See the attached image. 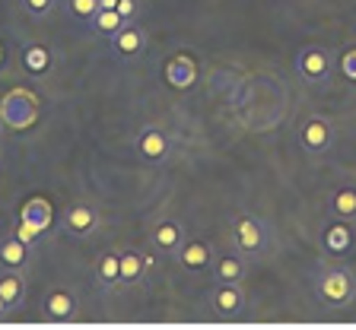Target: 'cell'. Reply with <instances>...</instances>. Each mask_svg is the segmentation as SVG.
Masks as SVG:
<instances>
[{
    "instance_id": "ffe728a7",
    "label": "cell",
    "mask_w": 356,
    "mask_h": 330,
    "mask_svg": "<svg viewBox=\"0 0 356 330\" xmlns=\"http://www.w3.org/2000/svg\"><path fill=\"white\" fill-rule=\"evenodd\" d=\"M331 210L341 216V220H356V188L353 184H343V188L334 191Z\"/></svg>"
},
{
    "instance_id": "5b68a950",
    "label": "cell",
    "mask_w": 356,
    "mask_h": 330,
    "mask_svg": "<svg viewBox=\"0 0 356 330\" xmlns=\"http://www.w3.org/2000/svg\"><path fill=\"white\" fill-rule=\"evenodd\" d=\"M299 143H302L305 153H325L334 143V127L325 117H309L302 127H299Z\"/></svg>"
},
{
    "instance_id": "7402d4cb",
    "label": "cell",
    "mask_w": 356,
    "mask_h": 330,
    "mask_svg": "<svg viewBox=\"0 0 356 330\" xmlns=\"http://www.w3.org/2000/svg\"><path fill=\"white\" fill-rule=\"evenodd\" d=\"M67 10H70L76 19L92 22V19H96V13H99L102 7H99V0H67Z\"/></svg>"
},
{
    "instance_id": "d6986e66",
    "label": "cell",
    "mask_w": 356,
    "mask_h": 330,
    "mask_svg": "<svg viewBox=\"0 0 356 330\" xmlns=\"http://www.w3.org/2000/svg\"><path fill=\"white\" fill-rule=\"evenodd\" d=\"M178 261L188 267V270H200V267L210 264V245L207 242H185L178 251Z\"/></svg>"
},
{
    "instance_id": "5bb4252c",
    "label": "cell",
    "mask_w": 356,
    "mask_h": 330,
    "mask_svg": "<svg viewBox=\"0 0 356 330\" xmlns=\"http://www.w3.org/2000/svg\"><path fill=\"white\" fill-rule=\"evenodd\" d=\"M76 311V299L67 289H54V292H48V299H44V315L51 317V321H64V317H70Z\"/></svg>"
},
{
    "instance_id": "cb8c5ba5",
    "label": "cell",
    "mask_w": 356,
    "mask_h": 330,
    "mask_svg": "<svg viewBox=\"0 0 356 330\" xmlns=\"http://www.w3.org/2000/svg\"><path fill=\"white\" fill-rule=\"evenodd\" d=\"M121 13V19L124 22H134V16H137V10H140V3L137 0H118V7H115Z\"/></svg>"
},
{
    "instance_id": "8992f818",
    "label": "cell",
    "mask_w": 356,
    "mask_h": 330,
    "mask_svg": "<svg viewBox=\"0 0 356 330\" xmlns=\"http://www.w3.org/2000/svg\"><path fill=\"white\" fill-rule=\"evenodd\" d=\"M210 308L220 317H238L245 311V295L238 289V283H220L210 292Z\"/></svg>"
},
{
    "instance_id": "7c38bea8",
    "label": "cell",
    "mask_w": 356,
    "mask_h": 330,
    "mask_svg": "<svg viewBox=\"0 0 356 330\" xmlns=\"http://www.w3.org/2000/svg\"><path fill=\"white\" fill-rule=\"evenodd\" d=\"M153 245L159 251H165V254L181 251V245H185V226L175 222V220H163L159 226L153 229Z\"/></svg>"
},
{
    "instance_id": "4316f807",
    "label": "cell",
    "mask_w": 356,
    "mask_h": 330,
    "mask_svg": "<svg viewBox=\"0 0 356 330\" xmlns=\"http://www.w3.org/2000/svg\"><path fill=\"white\" fill-rule=\"evenodd\" d=\"M7 311H10V305H7V302H3V299H0V317L7 315Z\"/></svg>"
},
{
    "instance_id": "44dd1931",
    "label": "cell",
    "mask_w": 356,
    "mask_h": 330,
    "mask_svg": "<svg viewBox=\"0 0 356 330\" xmlns=\"http://www.w3.org/2000/svg\"><path fill=\"white\" fill-rule=\"evenodd\" d=\"M96 32H102V35H115V32L124 26V19H121V13L118 10H99L96 13V19L89 22Z\"/></svg>"
},
{
    "instance_id": "9a60e30c",
    "label": "cell",
    "mask_w": 356,
    "mask_h": 330,
    "mask_svg": "<svg viewBox=\"0 0 356 330\" xmlns=\"http://www.w3.org/2000/svg\"><path fill=\"white\" fill-rule=\"evenodd\" d=\"M245 277V261L238 254H222L213 267V279L216 283H242Z\"/></svg>"
},
{
    "instance_id": "277c9868",
    "label": "cell",
    "mask_w": 356,
    "mask_h": 330,
    "mask_svg": "<svg viewBox=\"0 0 356 330\" xmlns=\"http://www.w3.org/2000/svg\"><path fill=\"white\" fill-rule=\"evenodd\" d=\"M232 242L242 254H261L267 248V226L258 216H238L232 226Z\"/></svg>"
},
{
    "instance_id": "ba28073f",
    "label": "cell",
    "mask_w": 356,
    "mask_h": 330,
    "mask_svg": "<svg viewBox=\"0 0 356 330\" xmlns=\"http://www.w3.org/2000/svg\"><path fill=\"white\" fill-rule=\"evenodd\" d=\"M64 229L76 238H89L99 229V210L92 204H74L64 213Z\"/></svg>"
},
{
    "instance_id": "2e32d148",
    "label": "cell",
    "mask_w": 356,
    "mask_h": 330,
    "mask_svg": "<svg viewBox=\"0 0 356 330\" xmlns=\"http://www.w3.org/2000/svg\"><path fill=\"white\" fill-rule=\"evenodd\" d=\"M96 277L105 289L121 286V267H118V251H105L96 261Z\"/></svg>"
},
{
    "instance_id": "3957f363",
    "label": "cell",
    "mask_w": 356,
    "mask_h": 330,
    "mask_svg": "<svg viewBox=\"0 0 356 330\" xmlns=\"http://www.w3.org/2000/svg\"><path fill=\"white\" fill-rule=\"evenodd\" d=\"M296 70H299V76H302L305 83H325L327 76H331V70H334V58H331L327 48H321V44H309V48L299 51Z\"/></svg>"
},
{
    "instance_id": "9c48e42d",
    "label": "cell",
    "mask_w": 356,
    "mask_h": 330,
    "mask_svg": "<svg viewBox=\"0 0 356 330\" xmlns=\"http://www.w3.org/2000/svg\"><path fill=\"white\" fill-rule=\"evenodd\" d=\"M137 153L147 162H165V156H169V137H165L163 127H143L140 137H137Z\"/></svg>"
},
{
    "instance_id": "d4e9b609",
    "label": "cell",
    "mask_w": 356,
    "mask_h": 330,
    "mask_svg": "<svg viewBox=\"0 0 356 330\" xmlns=\"http://www.w3.org/2000/svg\"><path fill=\"white\" fill-rule=\"evenodd\" d=\"M44 60H48L44 58V48H29V51H26V64H29L32 70H42Z\"/></svg>"
},
{
    "instance_id": "484cf974",
    "label": "cell",
    "mask_w": 356,
    "mask_h": 330,
    "mask_svg": "<svg viewBox=\"0 0 356 330\" xmlns=\"http://www.w3.org/2000/svg\"><path fill=\"white\" fill-rule=\"evenodd\" d=\"M99 7H102V10H115V7H118V0H99Z\"/></svg>"
},
{
    "instance_id": "30bf717a",
    "label": "cell",
    "mask_w": 356,
    "mask_h": 330,
    "mask_svg": "<svg viewBox=\"0 0 356 330\" xmlns=\"http://www.w3.org/2000/svg\"><path fill=\"white\" fill-rule=\"evenodd\" d=\"M111 48H115L121 58H137V54H143V48H147V32H143L140 26H134V22H124V26L111 35Z\"/></svg>"
},
{
    "instance_id": "7a4b0ae2",
    "label": "cell",
    "mask_w": 356,
    "mask_h": 330,
    "mask_svg": "<svg viewBox=\"0 0 356 330\" xmlns=\"http://www.w3.org/2000/svg\"><path fill=\"white\" fill-rule=\"evenodd\" d=\"M35 115H38L35 96L22 92V89H13V92L3 99V105H0V121H3L7 127H13V131L29 127L32 121H35Z\"/></svg>"
},
{
    "instance_id": "ac0fdd59",
    "label": "cell",
    "mask_w": 356,
    "mask_h": 330,
    "mask_svg": "<svg viewBox=\"0 0 356 330\" xmlns=\"http://www.w3.org/2000/svg\"><path fill=\"white\" fill-rule=\"evenodd\" d=\"M321 245H325V251H331V254H343V251L353 245V232H350L343 222H331V226L325 229V235H321Z\"/></svg>"
},
{
    "instance_id": "e0dca14e",
    "label": "cell",
    "mask_w": 356,
    "mask_h": 330,
    "mask_svg": "<svg viewBox=\"0 0 356 330\" xmlns=\"http://www.w3.org/2000/svg\"><path fill=\"white\" fill-rule=\"evenodd\" d=\"M22 295H26V279L19 277V270H3L0 273V299L7 302L10 308L19 305Z\"/></svg>"
},
{
    "instance_id": "8fae6325",
    "label": "cell",
    "mask_w": 356,
    "mask_h": 330,
    "mask_svg": "<svg viewBox=\"0 0 356 330\" xmlns=\"http://www.w3.org/2000/svg\"><path fill=\"white\" fill-rule=\"evenodd\" d=\"M118 267H121V286H137L143 279V273L153 267V257L140 254V251H121Z\"/></svg>"
},
{
    "instance_id": "6da1fadb",
    "label": "cell",
    "mask_w": 356,
    "mask_h": 330,
    "mask_svg": "<svg viewBox=\"0 0 356 330\" xmlns=\"http://www.w3.org/2000/svg\"><path fill=\"white\" fill-rule=\"evenodd\" d=\"M315 283V292L321 302H327L331 308H347L350 302L356 299V277L350 267L343 264H325L315 270L312 277Z\"/></svg>"
},
{
    "instance_id": "4fadbf2b",
    "label": "cell",
    "mask_w": 356,
    "mask_h": 330,
    "mask_svg": "<svg viewBox=\"0 0 356 330\" xmlns=\"http://www.w3.org/2000/svg\"><path fill=\"white\" fill-rule=\"evenodd\" d=\"M26 264H29V245L22 242L19 235H7V238L0 242V267L22 270Z\"/></svg>"
},
{
    "instance_id": "603a6c76",
    "label": "cell",
    "mask_w": 356,
    "mask_h": 330,
    "mask_svg": "<svg viewBox=\"0 0 356 330\" xmlns=\"http://www.w3.org/2000/svg\"><path fill=\"white\" fill-rule=\"evenodd\" d=\"M54 3H58V0H22V7H26V13H29V16H44V13H51Z\"/></svg>"
},
{
    "instance_id": "52a82bcc",
    "label": "cell",
    "mask_w": 356,
    "mask_h": 330,
    "mask_svg": "<svg viewBox=\"0 0 356 330\" xmlns=\"http://www.w3.org/2000/svg\"><path fill=\"white\" fill-rule=\"evenodd\" d=\"M51 222V213H48V206H44V200H29V204L22 206V226H19V238L26 245H32L38 238V235L44 232V226Z\"/></svg>"
}]
</instances>
